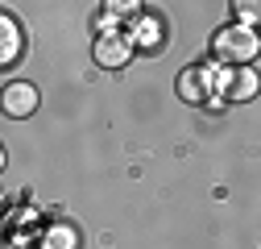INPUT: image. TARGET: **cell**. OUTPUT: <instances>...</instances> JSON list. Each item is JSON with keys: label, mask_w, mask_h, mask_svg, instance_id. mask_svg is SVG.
<instances>
[{"label": "cell", "mask_w": 261, "mask_h": 249, "mask_svg": "<svg viewBox=\"0 0 261 249\" xmlns=\"http://www.w3.org/2000/svg\"><path fill=\"white\" fill-rule=\"evenodd\" d=\"M212 54L216 62H228V67H249V58L261 54V34L253 25H224L212 38Z\"/></svg>", "instance_id": "obj_1"}, {"label": "cell", "mask_w": 261, "mask_h": 249, "mask_svg": "<svg viewBox=\"0 0 261 249\" xmlns=\"http://www.w3.org/2000/svg\"><path fill=\"white\" fill-rule=\"evenodd\" d=\"M220 71H224V62H203V67H187L178 75V96L191 100V104H199L207 100V91H220Z\"/></svg>", "instance_id": "obj_2"}, {"label": "cell", "mask_w": 261, "mask_h": 249, "mask_svg": "<svg viewBox=\"0 0 261 249\" xmlns=\"http://www.w3.org/2000/svg\"><path fill=\"white\" fill-rule=\"evenodd\" d=\"M133 34H124V29H116V34H100L95 38V62L100 67H108V71H116V67H124L128 58H133Z\"/></svg>", "instance_id": "obj_3"}, {"label": "cell", "mask_w": 261, "mask_h": 249, "mask_svg": "<svg viewBox=\"0 0 261 249\" xmlns=\"http://www.w3.org/2000/svg\"><path fill=\"white\" fill-rule=\"evenodd\" d=\"M220 91L228 100H253L261 91V75L253 67H228V71H220Z\"/></svg>", "instance_id": "obj_4"}, {"label": "cell", "mask_w": 261, "mask_h": 249, "mask_svg": "<svg viewBox=\"0 0 261 249\" xmlns=\"http://www.w3.org/2000/svg\"><path fill=\"white\" fill-rule=\"evenodd\" d=\"M5 112L17 116V120L34 116V112H38V87H34V83H25V79L9 83V87H5Z\"/></svg>", "instance_id": "obj_5"}, {"label": "cell", "mask_w": 261, "mask_h": 249, "mask_svg": "<svg viewBox=\"0 0 261 249\" xmlns=\"http://www.w3.org/2000/svg\"><path fill=\"white\" fill-rule=\"evenodd\" d=\"M21 54V25L5 13L0 17V62H17Z\"/></svg>", "instance_id": "obj_6"}, {"label": "cell", "mask_w": 261, "mask_h": 249, "mask_svg": "<svg viewBox=\"0 0 261 249\" xmlns=\"http://www.w3.org/2000/svg\"><path fill=\"white\" fill-rule=\"evenodd\" d=\"M133 42L158 46V42H162V21H158V17H137V21H133Z\"/></svg>", "instance_id": "obj_7"}, {"label": "cell", "mask_w": 261, "mask_h": 249, "mask_svg": "<svg viewBox=\"0 0 261 249\" xmlns=\"http://www.w3.org/2000/svg\"><path fill=\"white\" fill-rule=\"evenodd\" d=\"M46 249H79V237L71 225H54L46 229Z\"/></svg>", "instance_id": "obj_8"}, {"label": "cell", "mask_w": 261, "mask_h": 249, "mask_svg": "<svg viewBox=\"0 0 261 249\" xmlns=\"http://www.w3.org/2000/svg\"><path fill=\"white\" fill-rule=\"evenodd\" d=\"M104 13L116 21H137L141 17V0H104Z\"/></svg>", "instance_id": "obj_9"}, {"label": "cell", "mask_w": 261, "mask_h": 249, "mask_svg": "<svg viewBox=\"0 0 261 249\" xmlns=\"http://www.w3.org/2000/svg\"><path fill=\"white\" fill-rule=\"evenodd\" d=\"M232 13L241 25H261V0H232Z\"/></svg>", "instance_id": "obj_10"}]
</instances>
